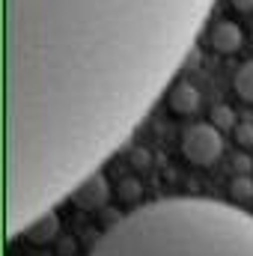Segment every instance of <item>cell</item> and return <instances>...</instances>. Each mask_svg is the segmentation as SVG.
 <instances>
[{"label": "cell", "instance_id": "1", "mask_svg": "<svg viewBox=\"0 0 253 256\" xmlns=\"http://www.w3.org/2000/svg\"><path fill=\"white\" fill-rule=\"evenodd\" d=\"M214 0H3V137L45 167L96 170L190 54Z\"/></svg>", "mask_w": 253, "mask_h": 256}, {"label": "cell", "instance_id": "4", "mask_svg": "<svg viewBox=\"0 0 253 256\" xmlns=\"http://www.w3.org/2000/svg\"><path fill=\"white\" fill-rule=\"evenodd\" d=\"M208 42L218 54H236L244 42V33L236 21H218L212 30H208Z\"/></svg>", "mask_w": 253, "mask_h": 256}, {"label": "cell", "instance_id": "9", "mask_svg": "<svg viewBox=\"0 0 253 256\" xmlns=\"http://www.w3.org/2000/svg\"><path fill=\"white\" fill-rule=\"evenodd\" d=\"M236 137H238V146L250 149L253 146V122H238L236 126Z\"/></svg>", "mask_w": 253, "mask_h": 256}, {"label": "cell", "instance_id": "5", "mask_svg": "<svg viewBox=\"0 0 253 256\" xmlns=\"http://www.w3.org/2000/svg\"><path fill=\"white\" fill-rule=\"evenodd\" d=\"M167 102H170V110H173V114L190 116V114L200 108V90H196L190 80H179V84H173V90L167 92Z\"/></svg>", "mask_w": 253, "mask_h": 256}, {"label": "cell", "instance_id": "6", "mask_svg": "<svg viewBox=\"0 0 253 256\" xmlns=\"http://www.w3.org/2000/svg\"><path fill=\"white\" fill-rule=\"evenodd\" d=\"M57 230H60V220H57V212H48V214H42V218H36L21 236L27 238V242H33V244H45V242H51L54 236H57Z\"/></svg>", "mask_w": 253, "mask_h": 256}, {"label": "cell", "instance_id": "7", "mask_svg": "<svg viewBox=\"0 0 253 256\" xmlns=\"http://www.w3.org/2000/svg\"><path fill=\"white\" fill-rule=\"evenodd\" d=\"M104 196H108V185H104V176L102 173L90 176L78 191L72 194V200L80 202V206H98V202H104Z\"/></svg>", "mask_w": 253, "mask_h": 256}, {"label": "cell", "instance_id": "3", "mask_svg": "<svg viewBox=\"0 0 253 256\" xmlns=\"http://www.w3.org/2000/svg\"><path fill=\"white\" fill-rule=\"evenodd\" d=\"M220 152H224V137L214 122H196L182 134V155L196 167L214 164Z\"/></svg>", "mask_w": 253, "mask_h": 256}, {"label": "cell", "instance_id": "11", "mask_svg": "<svg viewBox=\"0 0 253 256\" xmlns=\"http://www.w3.org/2000/svg\"><path fill=\"white\" fill-rule=\"evenodd\" d=\"M232 6L238 12H253V0H232Z\"/></svg>", "mask_w": 253, "mask_h": 256}, {"label": "cell", "instance_id": "2", "mask_svg": "<svg viewBox=\"0 0 253 256\" xmlns=\"http://www.w3.org/2000/svg\"><path fill=\"white\" fill-rule=\"evenodd\" d=\"M90 256H253V214L212 196L152 200L110 224Z\"/></svg>", "mask_w": 253, "mask_h": 256}, {"label": "cell", "instance_id": "10", "mask_svg": "<svg viewBox=\"0 0 253 256\" xmlns=\"http://www.w3.org/2000/svg\"><path fill=\"white\" fill-rule=\"evenodd\" d=\"M214 126L218 128H236V122H232V110L230 108H214Z\"/></svg>", "mask_w": 253, "mask_h": 256}, {"label": "cell", "instance_id": "8", "mask_svg": "<svg viewBox=\"0 0 253 256\" xmlns=\"http://www.w3.org/2000/svg\"><path fill=\"white\" fill-rule=\"evenodd\" d=\"M236 92H238L242 102L253 104V60H248L238 68V74H236Z\"/></svg>", "mask_w": 253, "mask_h": 256}, {"label": "cell", "instance_id": "12", "mask_svg": "<svg viewBox=\"0 0 253 256\" xmlns=\"http://www.w3.org/2000/svg\"><path fill=\"white\" fill-rule=\"evenodd\" d=\"M250 39H253V27H250Z\"/></svg>", "mask_w": 253, "mask_h": 256}]
</instances>
